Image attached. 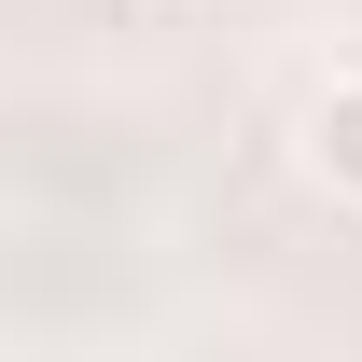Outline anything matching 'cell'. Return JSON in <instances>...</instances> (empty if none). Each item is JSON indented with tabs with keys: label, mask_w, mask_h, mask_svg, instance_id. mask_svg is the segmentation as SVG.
<instances>
[{
	"label": "cell",
	"mask_w": 362,
	"mask_h": 362,
	"mask_svg": "<svg viewBox=\"0 0 362 362\" xmlns=\"http://www.w3.org/2000/svg\"><path fill=\"white\" fill-rule=\"evenodd\" d=\"M293 153L334 209H362V70H320V98L293 112Z\"/></svg>",
	"instance_id": "1"
}]
</instances>
